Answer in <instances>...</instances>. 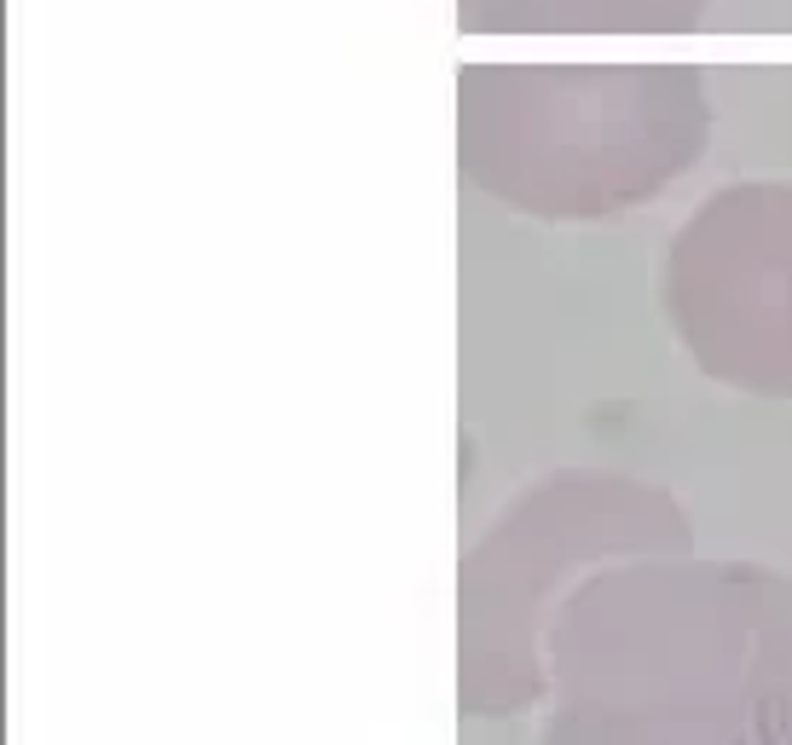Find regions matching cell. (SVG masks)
Here are the masks:
<instances>
[{
	"instance_id": "obj_1",
	"label": "cell",
	"mask_w": 792,
	"mask_h": 745,
	"mask_svg": "<svg viewBox=\"0 0 792 745\" xmlns=\"http://www.w3.org/2000/svg\"><path fill=\"white\" fill-rule=\"evenodd\" d=\"M457 105L480 186L561 214L659 191L706 139L695 70H475Z\"/></svg>"
},
{
	"instance_id": "obj_2",
	"label": "cell",
	"mask_w": 792,
	"mask_h": 745,
	"mask_svg": "<svg viewBox=\"0 0 792 745\" xmlns=\"http://www.w3.org/2000/svg\"><path fill=\"white\" fill-rule=\"evenodd\" d=\"M706 0H463V18L480 30H682Z\"/></svg>"
}]
</instances>
